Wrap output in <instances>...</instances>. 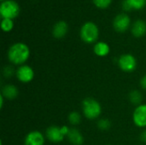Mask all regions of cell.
<instances>
[{
	"mask_svg": "<svg viewBox=\"0 0 146 145\" xmlns=\"http://www.w3.org/2000/svg\"><path fill=\"white\" fill-rule=\"evenodd\" d=\"M30 54V49L27 44L23 42H16L9 48L7 56L12 64L21 66L28 61Z\"/></svg>",
	"mask_w": 146,
	"mask_h": 145,
	"instance_id": "1",
	"label": "cell"
},
{
	"mask_svg": "<svg viewBox=\"0 0 146 145\" xmlns=\"http://www.w3.org/2000/svg\"><path fill=\"white\" fill-rule=\"evenodd\" d=\"M80 39L88 44H96L99 37V28L93 21H86L80 29Z\"/></svg>",
	"mask_w": 146,
	"mask_h": 145,
	"instance_id": "2",
	"label": "cell"
},
{
	"mask_svg": "<svg viewBox=\"0 0 146 145\" xmlns=\"http://www.w3.org/2000/svg\"><path fill=\"white\" fill-rule=\"evenodd\" d=\"M84 116L91 121L98 119L102 114V106L98 101L92 97H86L81 103Z\"/></svg>",
	"mask_w": 146,
	"mask_h": 145,
	"instance_id": "3",
	"label": "cell"
},
{
	"mask_svg": "<svg viewBox=\"0 0 146 145\" xmlns=\"http://www.w3.org/2000/svg\"><path fill=\"white\" fill-rule=\"evenodd\" d=\"M21 13V7L15 0H5L0 4V15L2 18L15 20Z\"/></svg>",
	"mask_w": 146,
	"mask_h": 145,
	"instance_id": "4",
	"label": "cell"
},
{
	"mask_svg": "<svg viewBox=\"0 0 146 145\" xmlns=\"http://www.w3.org/2000/svg\"><path fill=\"white\" fill-rule=\"evenodd\" d=\"M118 66L121 70L126 73H132L135 71L138 66V62L136 57L130 54H122L118 59Z\"/></svg>",
	"mask_w": 146,
	"mask_h": 145,
	"instance_id": "5",
	"label": "cell"
},
{
	"mask_svg": "<svg viewBox=\"0 0 146 145\" xmlns=\"http://www.w3.org/2000/svg\"><path fill=\"white\" fill-rule=\"evenodd\" d=\"M130 26H132V21L130 16L126 13H121L115 16L113 20V28L119 33L126 32Z\"/></svg>",
	"mask_w": 146,
	"mask_h": 145,
	"instance_id": "6",
	"label": "cell"
},
{
	"mask_svg": "<svg viewBox=\"0 0 146 145\" xmlns=\"http://www.w3.org/2000/svg\"><path fill=\"white\" fill-rule=\"evenodd\" d=\"M34 70L33 68L27 64L19 66L18 68L15 70V76L17 79L24 84L30 83L34 79Z\"/></svg>",
	"mask_w": 146,
	"mask_h": 145,
	"instance_id": "7",
	"label": "cell"
},
{
	"mask_svg": "<svg viewBox=\"0 0 146 145\" xmlns=\"http://www.w3.org/2000/svg\"><path fill=\"white\" fill-rule=\"evenodd\" d=\"M133 121L139 128H146V104L137 106L133 114Z\"/></svg>",
	"mask_w": 146,
	"mask_h": 145,
	"instance_id": "8",
	"label": "cell"
},
{
	"mask_svg": "<svg viewBox=\"0 0 146 145\" xmlns=\"http://www.w3.org/2000/svg\"><path fill=\"white\" fill-rule=\"evenodd\" d=\"M45 138L51 143L59 144L63 141L65 136L62 133L61 127L57 126H50L45 131Z\"/></svg>",
	"mask_w": 146,
	"mask_h": 145,
	"instance_id": "9",
	"label": "cell"
},
{
	"mask_svg": "<svg viewBox=\"0 0 146 145\" xmlns=\"http://www.w3.org/2000/svg\"><path fill=\"white\" fill-rule=\"evenodd\" d=\"M24 143L25 145H44L45 137L38 130L31 131L27 134Z\"/></svg>",
	"mask_w": 146,
	"mask_h": 145,
	"instance_id": "10",
	"label": "cell"
},
{
	"mask_svg": "<svg viewBox=\"0 0 146 145\" xmlns=\"http://www.w3.org/2000/svg\"><path fill=\"white\" fill-rule=\"evenodd\" d=\"M68 32V24L65 21H59L54 24L51 33L52 36L56 39L63 38Z\"/></svg>",
	"mask_w": 146,
	"mask_h": 145,
	"instance_id": "11",
	"label": "cell"
},
{
	"mask_svg": "<svg viewBox=\"0 0 146 145\" xmlns=\"http://www.w3.org/2000/svg\"><path fill=\"white\" fill-rule=\"evenodd\" d=\"M145 6L146 0H123L121 3V8L126 12L132 10H141Z\"/></svg>",
	"mask_w": 146,
	"mask_h": 145,
	"instance_id": "12",
	"label": "cell"
},
{
	"mask_svg": "<svg viewBox=\"0 0 146 145\" xmlns=\"http://www.w3.org/2000/svg\"><path fill=\"white\" fill-rule=\"evenodd\" d=\"M131 32L134 38H140L146 34V21L144 20H136L131 26Z\"/></svg>",
	"mask_w": 146,
	"mask_h": 145,
	"instance_id": "13",
	"label": "cell"
},
{
	"mask_svg": "<svg viewBox=\"0 0 146 145\" xmlns=\"http://www.w3.org/2000/svg\"><path fill=\"white\" fill-rule=\"evenodd\" d=\"M93 52L99 57H105L110 52V47L108 43L104 41H98L93 45Z\"/></svg>",
	"mask_w": 146,
	"mask_h": 145,
	"instance_id": "14",
	"label": "cell"
},
{
	"mask_svg": "<svg viewBox=\"0 0 146 145\" xmlns=\"http://www.w3.org/2000/svg\"><path fill=\"white\" fill-rule=\"evenodd\" d=\"M68 142L72 145H82L84 144V137L79 129L73 127L70 128L69 133L67 136Z\"/></svg>",
	"mask_w": 146,
	"mask_h": 145,
	"instance_id": "15",
	"label": "cell"
},
{
	"mask_svg": "<svg viewBox=\"0 0 146 145\" xmlns=\"http://www.w3.org/2000/svg\"><path fill=\"white\" fill-rule=\"evenodd\" d=\"M4 98L9 99V100H13L15 99L18 95H19V91L18 88L14 85H5L2 88V94Z\"/></svg>",
	"mask_w": 146,
	"mask_h": 145,
	"instance_id": "16",
	"label": "cell"
},
{
	"mask_svg": "<svg viewBox=\"0 0 146 145\" xmlns=\"http://www.w3.org/2000/svg\"><path fill=\"white\" fill-rule=\"evenodd\" d=\"M128 98H129V101L132 104L135 105L136 107L142 104V102H143V95L142 93L138 91V90H133L129 95H128Z\"/></svg>",
	"mask_w": 146,
	"mask_h": 145,
	"instance_id": "17",
	"label": "cell"
},
{
	"mask_svg": "<svg viewBox=\"0 0 146 145\" xmlns=\"http://www.w3.org/2000/svg\"><path fill=\"white\" fill-rule=\"evenodd\" d=\"M15 22L14 20L7 19V18H2L1 20V28L4 32H9L14 29Z\"/></svg>",
	"mask_w": 146,
	"mask_h": 145,
	"instance_id": "18",
	"label": "cell"
},
{
	"mask_svg": "<svg viewBox=\"0 0 146 145\" xmlns=\"http://www.w3.org/2000/svg\"><path fill=\"white\" fill-rule=\"evenodd\" d=\"M68 122L72 126H76L80 125V123L81 122V115H80V113H78L76 111H73L68 115Z\"/></svg>",
	"mask_w": 146,
	"mask_h": 145,
	"instance_id": "19",
	"label": "cell"
},
{
	"mask_svg": "<svg viewBox=\"0 0 146 145\" xmlns=\"http://www.w3.org/2000/svg\"><path fill=\"white\" fill-rule=\"evenodd\" d=\"M93 4L100 9H105L107 8H109L113 0H92Z\"/></svg>",
	"mask_w": 146,
	"mask_h": 145,
	"instance_id": "20",
	"label": "cell"
},
{
	"mask_svg": "<svg viewBox=\"0 0 146 145\" xmlns=\"http://www.w3.org/2000/svg\"><path fill=\"white\" fill-rule=\"evenodd\" d=\"M97 126H98V129L101 130V131H108L111 127V122H110V120L103 118V119H100L98 121Z\"/></svg>",
	"mask_w": 146,
	"mask_h": 145,
	"instance_id": "21",
	"label": "cell"
},
{
	"mask_svg": "<svg viewBox=\"0 0 146 145\" xmlns=\"http://www.w3.org/2000/svg\"><path fill=\"white\" fill-rule=\"evenodd\" d=\"M3 74L5 78L9 79L11 78L14 74H15V71L14 70L13 67L11 66H5L3 69Z\"/></svg>",
	"mask_w": 146,
	"mask_h": 145,
	"instance_id": "22",
	"label": "cell"
},
{
	"mask_svg": "<svg viewBox=\"0 0 146 145\" xmlns=\"http://www.w3.org/2000/svg\"><path fill=\"white\" fill-rule=\"evenodd\" d=\"M61 131H62V133L65 137H67L68 134L69 133L70 128H69L68 126H62L61 127Z\"/></svg>",
	"mask_w": 146,
	"mask_h": 145,
	"instance_id": "23",
	"label": "cell"
},
{
	"mask_svg": "<svg viewBox=\"0 0 146 145\" xmlns=\"http://www.w3.org/2000/svg\"><path fill=\"white\" fill-rule=\"evenodd\" d=\"M140 86H141V88L143 89V90H145L146 91V74H145L142 78H141V79H140Z\"/></svg>",
	"mask_w": 146,
	"mask_h": 145,
	"instance_id": "24",
	"label": "cell"
},
{
	"mask_svg": "<svg viewBox=\"0 0 146 145\" xmlns=\"http://www.w3.org/2000/svg\"><path fill=\"white\" fill-rule=\"evenodd\" d=\"M140 139L143 143H145L146 144V128L141 132L140 134Z\"/></svg>",
	"mask_w": 146,
	"mask_h": 145,
	"instance_id": "25",
	"label": "cell"
},
{
	"mask_svg": "<svg viewBox=\"0 0 146 145\" xmlns=\"http://www.w3.org/2000/svg\"><path fill=\"white\" fill-rule=\"evenodd\" d=\"M3 104H4V97L1 95L0 96V109L3 108Z\"/></svg>",
	"mask_w": 146,
	"mask_h": 145,
	"instance_id": "26",
	"label": "cell"
},
{
	"mask_svg": "<svg viewBox=\"0 0 146 145\" xmlns=\"http://www.w3.org/2000/svg\"><path fill=\"white\" fill-rule=\"evenodd\" d=\"M0 1H1V2H3V1H5V0H0Z\"/></svg>",
	"mask_w": 146,
	"mask_h": 145,
	"instance_id": "27",
	"label": "cell"
},
{
	"mask_svg": "<svg viewBox=\"0 0 146 145\" xmlns=\"http://www.w3.org/2000/svg\"><path fill=\"white\" fill-rule=\"evenodd\" d=\"M105 145H112V144H105Z\"/></svg>",
	"mask_w": 146,
	"mask_h": 145,
	"instance_id": "28",
	"label": "cell"
}]
</instances>
